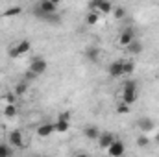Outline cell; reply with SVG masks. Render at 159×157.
<instances>
[{"label":"cell","instance_id":"cell-19","mask_svg":"<svg viewBox=\"0 0 159 157\" xmlns=\"http://www.w3.org/2000/svg\"><path fill=\"white\" fill-rule=\"evenodd\" d=\"M20 13H22V7H20V6H11V7H7L2 15L7 17V19H11V17H17V15H20Z\"/></svg>","mask_w":159,"mask_h":157},{"label":"cell","instance_id":"cell-8","mask_svg":"<svg viewBox=\"0 0 159 157\" xmlns=\"http://www.w3.org/2000/svg\"><path fill=\"white\" fill-rule=\"evenodd\" d=\"M122 63H124V59H117V61H113V63L107 67V74H109V76H111L113 79L122 78V76H124V70H122Z\"/></svg>","mask_w":159,"mask_h":157},{"label":"cell","instance_id":"cell-28","mask_svg":"<svg viewBox=\"0 0 159 157\" xmlns=\"http://www.w3.org/2000/svg\"><path fill=\"white\" fill-rule=\"evenodd\" d=\"M56 120H67V122H69V120H70V113H69V111H65V113H59Z\"/></svg>","mask_w":159,"mask_h":157},{"label":"cell","instance_id":"cell-27","mask_svg":"<svg viewBox=\"0 0 159 157\" xmlns=\"http://www.w3.org/2000/svg\"><path fill=\"white\" fill-rule=\"evenodd\" d=\"M15 98H17V96H15L13 92H7L4 100H6V104H15Z\"/></svg>","mask_w":159,"mask_h":157},{"label":"cell","instance_id":"cell-1","mask_svg":"<svg viewBox=\"0 0 159 157\" xmlns=\"http://www.w3.org/2000/svg\"><path fill=\"white\" fill-rule=\"evenodd\" d=\"M32 13H34V17H37L41 20H46V17L57 13V2L56 0H41L34 6Z\"/></svg>","mask_w":159,"mask_h":157},{"label":"cell","instance_id":"cell-15","mask_svg":"<svg viewBox=\"0 0 159 157\" xmlns=\"http://www.w3.org/2000/svg\"><path fill=\"white\" fill-rule=\"evenodd\" d=\"M28 92V83L22 79V81H17L15 83V87H13V94L15 96H22V94H26Z\"/></svg>","mask_w":159,"mask_h":157},{"label":"cell","instance_id":"cell-12","mask_svg":"<svg viewBox=\"0 0 159 157\" xmlns=\"http://www.w3.org/2000/svg\"><path fill=\"white\" fill-rule=\"evenodd\" d=\"M85 59L87 61H91V63H96L98 59H100V48L98 46H89L87 50H85Z\"/></svg>","mask_w":159,"mask_h":157},{"label":"cell","instance_id":"cell-30","mask_svg":"<svg viewBox=\"0 0 159 157\" xmlns=\"http://www.w3.org/2000/svg\"><path fill=\"white\" fill-rule=\"evenodd\" d=\"M156 142H157V144H159V131H157V133H156Z\"/></svg>","mask_w":159,"mask_h":157},{"label":"cell","instance_id":"cell-14","mask_svg":"<svg viewBox=\"0 0 159 157\" xmlns=\"http://www.w3.org/2000/svg\"><path fill=\"white\" fill-rule=\"evenodd\" d=\"M17 113H19V109H17L15 104H6L2 107V117H6V118H15Z\"/></svg>","mask_w":159,"mask_h":157},{"label":"cell","instance_id":"cell-21","mask_svg":"<svg viewBox=\"0 0 159 157\" xmlns=\"http://www.w3.org/2000/svg\"><path fill=\"white\" fill-rule=\"evenodd\" d=\"M98 20H100V15H98L96 11H89V13H87V17H85V22H87L89 26H94Z\"/></svg>","mask_w":159,"mask_h":157},{"label":"cell","instance_id":"cell-26","mask_svg":"<svg viewBox=\"0 0 159 157\" xmlns=\"http://www.w3.org/2000/svg\"><path fill=\"white\" fill-rule=\"evenodd\" d=\"M35 78H37V76H35V74H34V72H32L30 69H28V70L24 72V81H26V83H28V81H32V79H35Z\"/></svg>","mask_w":159,"mask_h":157},{"label":"cell","instance_id":"cell-20","mask_svg":"<svg viewBox=\"0 0 159 157\" xmlns=\"http://www.w3.org/2000/svg\"><path fill=\"white\" fill-rule=\"evenodd\" d=\"M54 128H56V133H67L69 131V122L67 120H56Z\"/></svg>","mask_w":159,"mask_h":157},{"label":"cell","instance_id":"cell-4","mask_svg":"<svg viewBox=\"0 0 159 157\" xmlns=\"http://www.w3.org/2000/svg\"><path fill=\"white\" fill-rule=\"evenodd\" d=\"M137 128H139V131L141 133H150V131H154L156 129V122L152 120L150 117H141L137 120Z\"/></svg>","mask_w":159,"mask_h":157},{"label":"cell","instance_id":"cell-7","mask_svg":"<svg viewBox=\"0 0 159 157\" xmlns=\"http://www.w3.org/2000/svg\"><path fill=\"white\" fill-rule=\"evenodd\" d=\"M96 142H98V146H100L102 150H107V148L115 142V133H111V131H102Z\"/></svg>","mask_w":159,"mask_h":157},{"label":"cell","instance_id":"cell-22","mask_svg":"<svg viewBox=\"0 0 159 157\" xmlns=\"http://www.w3.org/2000/svg\"><path fill=\"white\" fill-rule=\"evenodd\" d=\"M0 157H13V148L6 142H0Z\"/></svg>","mask_w":159,"mask_h":157},{"label":"cell","instance_id":"cell-25","mask_svg":"<svg viewBox=\"0 0 159 157\" xmlns=\"http://www.w3.org/2000/svg\"><path fill=\"white\" fill-rule=\"evenodd\" d=\"M117 113H119V115H128V113H129V105H126V104H122V102L117 104Z\"/></svg>","mask_w":159,"mask_h":157},{"label":"cell","instance_id":"cell-33","mask_svg":"<svg viewBox=\"0 0 159 157\" xmlns=\"http://www.w3.org/2000/svg\"><path fill=\"white\" fill-rule=\"evenodd\" d=\"M34 157H39V155H34Z\"/></svg>","mask_w":159,"mask_h":157},{"label":"cell","instance_id":"cell-2","mask_svg":"<svg viewBox=\"0 0 159 157\" xmlns=\"http://www.w3.org/2000/svg\"><path fill=\"white\" fill-rule=\"evenodd\" d=\"M30 48H32V43H30L28 39L17 41V43H13V44H11V48L7 50V56H9L11 59H19L20 56L28 54V52H30Z\"/></svg>","mask_w":159,"mask_h":157},{"label":"cell","instance_id":"cell-29","mask_svg":"<svg viewBox=\"0 0 159 157\" xmlns=\"http://www.w3.org/2000/svg\"><path fill=\"white\" fill-rule=\"evenodd\" d=\"M74 157H89V155H87V154H76Z\"/></svg>","mask_w":159,"mask_h":157},{"label":"cell","instance_id":"cell-13","mask_svg":"<svg viewBox=\"0 0 159 157\" xmlns=\"http://www.w3.org/2000/svg\"><path fill=\"white\" fill-rule=\"evenodd\" d=\"M100 133H102V131H100L96 126H85V128H83V135H85V139H89V141H98Z\"/></svg>","mask_w":159,"mask_h":157},{"label":"cell","instance_id":"cell-3","mask_svg":"<svg viewBox=\"0 0 159 157\" xmlns=\"http://www.w3.org/2000/svg\"><path fill=\"white\" fill-rule=\"evenodd\" d=\"M46 69H48V63H46V59H44V57H41V56L32 57V61H30V70H32L35 76L44 74V72H46Z\"/></svg>","mask_w":159,"mask_h":157},{"label":"cell","instance_id":"cell-18","mask_svg":"<svg viewBox=\"0 0 159 157\" xmlns=\"http://www.w3.org/2000/svg\"><path fill=\"white\" fill-rule=\"evenodd\" d=\"M122 70H124V76H131L133 72H135V63L131 61V59H124V63H122Z\"/></svg>","mask_w":159,"mask_h":157},{"label":"cell","instance_id":"cell-17","mask_svg":"<svg viewBox=\"0 0 159 157\" xmlns=\"http://www.w3.org/2000/svg\"><path fill=\"white\" fill-rule=\"evenodd\" d=\"M126 48H128V52H129L131 56H139V54L143 52V48H144V46H143V43H141V41L135 39L131 44H129V46H126Z\"/></svg>","mask_w":159,"mask_h":157},{"label":"cell","instance_id":"cell-32","mask_svg":"<svg viewBox=\"0 0 159 157\" xmlns=\"http://www.w3.org/2000/svg\"><path fill=\"white\" fill-rule=\"evenodd\" d=\"M0 89H2V83H0Z\"/></svg>","mask_w":159,"mask_h":157},{"label":"cell","instance_id":"cell-10","mask_svg":"<svg viewBox=\"0 0 159 157\" xmlns=\"http://www.w3.org/2000/svg\"><path fill=\"white\" fill-rule=\"evenodd\" d=\"M35 133H37V137H41V139H46V137H50L52 133H56L54 122H44V124H41L39 128L35 129Z\"/></svg>","mask_w":159,"mask_h":157},{"label":"cell","instance_id":"cell-24","mask_svg":"<svg viewBox=\"0 0 159 157\" xmlns=\"http://www.w3.org/2000/svg\"><path fill=\"white\" fill-rule=\"evenodd\" d=\"M135 142H137V146H139V148H146V146L150 144V139H148L144 133H141V135L137 137V141H135Z\"/></svg>","mask_w":159,"mask_h":157},{"label":"cell","instance_id":"cell-9","mask_svg":"<svg viewBox=\"0 0 159 157\" xmlns=\"http://www.w3.org/2000/svg\"><path fill=\"white\" fill-rule=\"evenodd\" d=\"M133 41H135L133 30H131V28H122V32H120V35H119V44H122V46H129Z\"/></svg>","mask_w":159,"mask_h":157},{"label":"cell","instance_id":"cell-16","mask_svg":"<svg viewBox=\"0 0 159 157\" xmlns=\"http://www.w3.org/2000/svg\"><path fill=\"white\" fill-rule=\"evenodd\" d=\"M139 100V92H122V104L131 105Z\"/></svg>","mask_w":159,"mask_h":157},{"label":"cell","instance_id":"cell-11","mask_svg":"<svg viewBox=\"0 0 159 157\" xmlns=\"http://www.w3.org/2000/svg\"><path fill=\"white\" fill-rule=\"evenodd\" d=\"M122 92H139V81L133 78H126L122 83Z\"/></svg>","mask_w":159,"mask_h":157},{"label":"cell","instance_id":"cell-6","mask_svg":"<svg viewBox=\"0 0 159 157\" xmlns=\"http://www.w3.org/2000/svg\"><path fill=\"white\" fill-rule=\"evenodd\" d=\"M9 146L11 148H24V135L20 129H13L9 133Z\"/></svg>","mask_w":159,"mask_h":157},{"label":"cell","instance_id":"cell-5","mask_svg":"<svg viewBox=\"0 0 159 157\" xmlns=\"http://www.w3.org/2000/svg\"><path fill=\"white\" fill-rule=\"evenodd\" d=\"M107 154H109V157H124V154H126V144L122 141H119V139H115V142L107 148Z\"/></svg>","mask_w":159,"mask_h":157},{"label":"cell","instance_id":"cell-23","mask_svg":"<svg viewBox=\"0 0 159 157\" xmlns=\"http://www.w3.org/2000/svg\"><path fill=\"white\" fill-rule=\"evenodd\" d=\"M117 20H120V19H124L126 17V7H122V6H115V9H113V13H111Z\"/></svg>","mask_w":159,"mask_h":157},{"label":"cell","instance_id":"cell-31","mask_svg":"<svg viewBox=\"0 0 159 157\" xmlns=\"http://www.w3.org/2000/svg\"><path fill=\"white\" fill-rule=\"evenodd\" d=\"M0 117H2V109H0Z\"/></svg>","mask_w":159,"mask_h":157}]
</instances>
